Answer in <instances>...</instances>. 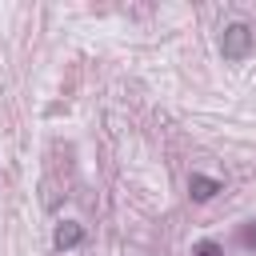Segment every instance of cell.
<instances>
[{
  "label": "cell",
  "mask_w": 256,
  "mask_h": 256,
  "mask_svg": "<svg viewBox=\"0 0 256 256\" xmlns=\"http://www.w3.org/2000/svg\"><path fill=\"white\" fill-rule=\"evenodd\" d=\"M192 256H224V252H220V244H216V240H200V244L192 248Z\"/></svg>",
  "instance_id": "cell-4"
},
{
  "label": "cell",
  "mask_w": 256,
  "mask_h": 256,
  "mask_svg": "<svg viewBox=\"0 0 256 256\" xmlns=\"http://www.w3.org/2000/svg\"><path fill=\"white\" fill-rule=\"evenodd\" d=\"M188 192H192L196 200H212V196L220 192V184H216L212 176H192V180H188Z\"/></svg>",
  "instance_id": "cell-2"
},
{
  "label": "cell",
  "mask_w": 256,
  "mask_h": 256,
  "mask_svg": "<svg viewBox=\"0 0 256 256\" xmlns=\"http://www.w3.org/2000/svg\"><path fill=\"white\" fill-rule=\"evenodd\" d=\"M220 52H224V60H244L252 52V28L248 24H228L224 36H220Z\"/></svg>",
  "instance_id": "cell-1"
},
{
  "label": "cell",
  "mask_w": 256,
  "mask_h": 256,
  "mask_svg": "<svg viewBox=\"0 0 256 256\" xmlns=\"http://www.w3.org/2000/svg\"><path fill=\"white\" fill-rule=\"evenodd\" d=\"M52 240H56V248H76V244L84 240V228H80V224H60Z\"/></svg>",
  "instance_id": "cell-3"
},
{
  "label": "cell",
  "mask_w": 256,
  "mask_h": 256,
  "mask_svg": "<svg viewBox=\"0 0 256 256\" xmlns=\"http://www.w3.org/2000/svg\"><path fill=\"white\" fill-rule=\"evenodd\" d=\"M240 240H244V244H248V248H256V224H248V228H244V232H240Z\"/></svg>",
  "instance_id": "cell-5"
}]
</instances>
